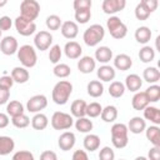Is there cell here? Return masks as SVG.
<instances>
[{
  "mask_svg": "<svg viewBox=\"0 0 160 160\" xmlns=\"http://www.w3.org/2000/svg\"><path fill=\"white\" fill-rule=\"evenodd\" d=\"M72 94V84L69 80L58 81L51 91V99L56 105H65Z\"/></svg>",
  "mask_w": 160,
  "mask_h": 160,
  "instance_id": "obj_1",
  "label": "cell"
},
{
  "mask_svg": "<svg viewBox=\"0 0 160 160\" xmlns=\"http://www.w3.org/2000/svg\"><path fill=\"white\" fill-rule=\"evenodd\" d=\"M110 134H111V144L114 145V148L116 149H124L128 142H129V130L128 126L122 122H115L111 129H110Z\"/></svg>",
  "mask_w": 160,
  "mask_h": 160,
  "instance_id": "obj_2",
  "label": "cell"
},
{
  "mask_svg": "<svg viewBox=\"0 0 160 160\" xmlns=\"http://www.w3.org/2000/svg\"><path fill=\"white\" fill-rule=\"evenodd\" d=\"M16 55H18V60L20 61V64L26 68V69H31L36 65L38 62V55H36V50L34 46L29 45V44H25V45H21L18 51H16Z\"/></svg>",
  "mask_w": 160,
  "mask_h": 160,
  "instance_id": "obj_3",
  "label": "cell"
},
{
  "mask_svg": "<svg viewBox=\"0 0 160 160\" xmlns=\"http://www.w3.org/2000/svg\"><path fill=\"white\" fill-rule=\"evenodd\" d=\"M104 36H105V29L102 25L100 24H92L90 25L82 34V40L84 42L92 48V46H96L100 44L101 40H104Z\"/></svg>",
  "mask_w": 160,
  "mask_h": 160,
  "instance_id": "obj_4",
  "label": "cell"
},
{
  "mask_svg": "<svg viewBox=\"0 0 160 160\" xmlns=\"http://www.w3.org/2000/svg\"><path fill=\"white\" fill-rule=\"evenodd\" d=\"M106 28L110 32V35L116 39V40H121L126 36L128 34V26L121 21V19L116 15H111L108 20H106Z\"/></svg>",
  "mask_w": 160,
  "mask_h": 160,
  "instance_id": "obj_5",
  "label": "cell"
},
{
  "mask_svg": "<svg viewBox=\"0 0 160 160\" xmlns=\"http://www.w3.org/2000/svg\"><path fill=\"white\" fill-rule=\"evenodd\" d=\"M51 126L55 130H68L74 125V116L64 111H55L51 116Z\"/></svg>",
  "mask_w": 160,
  "mask_h": 160,
  "instance_id": "obj_6",
  "label": "cell"
},
{
  "mask_svg": "<svg viewBox=\"0 0 160 160\" xmlns=\"http://www.w3.org/2000/svg\"><path fill=\"white\" fill-rule=\"evenodd\" d=\"M40 14V4L36 0H22L20 4V15L29 19L36 20Z\"/></svg>",
  "mask_w": 160,
  "mask_h": 160,
  "instance_id": "obj_7",
  "label": "cell"
},
{
  "mask_svg": "<svg viewBox=\"0 0 160 160\" xmlns=\"http://www.w3.org/2000/svg\"><path fill=\"white\" fill-rule=\"evenodd\" d=\"M14 26L16 29V31L21 35V36H30L32 34H35L36 31V24L32 20H29L21 15H19L15 20H14Z\"/></svg>",
  "mask_w": 160,
  "mask_h": 160,
  "instance_id": "obj_8",
  "label": "cell"
},
{
  "mask_svg": "<svg viewBox=\"0 0 160 160\" xmlns=\"http://www.w3.org/2000/svg\"><path fill=\"white\" fill-rule=\"evenodd\" d=\"M46 106H48V98L42 94H38V95L31 96L26 102V110L29 112H32V114L40 112Z\"/></svg>",
  "mask_w": 160,
  "mask_h": 160,
  "instance_id": "obj_9",
  "label": "cell"
},
{
  "mask_svg": "<svg viewBox=\"0 0 160 160\" xmlns=\"http://www.w3.org/2000/svg\"><path fill=\"white\" fill-rule=\"evenodd\" d=\"M52 44V35L46 30H40L34 36V45L38 50L45 51L49 50V48Z\"/></svg>",
  "mask_w": 160,
  "mask_h": 160,
  "instance_id": "obj_10",
  "label": "cell"
},
{
  "mask_svg": "<svg viewBox=\"0 0 160 160\" xmlns=\"http://www.w3.org/2000/svg\"><path fill=\"white\" fill-rule=\"evenodd\" d=\"M126 0H102L101 9L108 15H114L125 9Z\"/></svg>",
  "mask_w": 160,
  "mask_h": 160,
  "instance_id": "obj_11",
  "label": "cell"
},
{
  "mask_svg": "<svg viewBox=\"0 0 160 160\" xmlns=\"http://www.w3.org/2000/svg\"><path fill=\"white\" fill-rule=\"evenodd\" d=\"M19 49V44H18V40L14 38V36H4L0 41V50L4 55H14L16 54Z\"/></svg>",
  "mask_w": 160,
  "mask_h": 160,
  "instance_id": "obj_12",
  "label": "cell"
},
{
  "mask_svg": "<svg viewBox=\"0 0 160 160\" xmlns=\"http://www.w3.org/2000/svg\"><path fill=\"white\" fill-rule=\"evenodd\" d=\"M75 142H76V138H75V134L71 131H64L59 136V140H58V145H59L60 150H62V151L71 150L74 148Z\"/></svg>",
  "mask_w": 160,
  "mask_h": 160,
  "instance_id": "obj_13",
  "label": "cell"
},
{
  "mask_svg": "<svg viewBox=\"0 0 160 160\" xmlns=\"http://www.w3.org/2000/svg\"><path fill=\"white\" fill-rule=\"evenodd\" d=\"M60 31H61V35L65 38V39H69V40H72L78 36L79 34V26L75 21H71V20H68V21H64L60 26Z\"/></svg>",
  "mask_w": 160,
  "mask_h": 160,
  "instance_id": "obj_14",
  "label": "cell"
},
{
  "mask_svg": "<svg viewBox=\"0 0 160 160\" xmlns=\"http://www.w3.org/2000/svg\"><path fill=\"white\" fill-rule=\"evenodd\" d=\"M64 52L66 55L68 59H71V60H75V59H79L82 54V48L79 42L74 41V40H70L65 44L64 46Z\"/></svg>",
  "mask_w": 160,
  "mask_h": 160,
  "instance_id": "obj_15",
  "label": "cell"
},
{
  "mask_svg": "<svg viewBox=\"0 0 160 160\" xmlns=\"http://www.w3.org/2000/svg\"><path fill=\"white\" fill-rule=\"evenodd\" d=\"M79 59L80 60L78 61V69H79L80 72H82V74H90V72H92L95 70V68H96V60L92 56L86 55V56H81Z\"/></svg>",
  "mask_w": 160,
  "mask_h": 160,
  "instance_id": "obj_16",
  "label": "cell"
},
{
  "mask_svg": "<svg viewBox=\"0 0 160 160\" xmlns=\"http://www.w3.org/2000/svg\"><path fill=\"white\" fill-rule=\"evenodd\" d=\"M96 75L98 78L100 79V81H104V82H110L115 79V75H116V71H115V68L114 66H110L108 64H102L98 71H96Z\"/></svg>",
  "mask_w": 160,
  "mask_h": 160,
  "instance_id": "obj_17",
  "label": "cell"
},
{
  "mask_svg": "<svg viewBox=\"0 0 160 160\" xmlns=\"http://www.w3.org/2000/svg\"><path fill=\"white\" fill-rule=\"evenodd\" d=\"M132 66V59L128 54H118L114 58V68L120 71H126Z\"/></svg>",
  "mask_w": 160,
  "mask_h": 160,
  "instance_id": "obj_18",
  "label": "cell"
},
{
  "mask_svg": "<svg viewBox=\"0 0 160 160\" xmlns=\"http://www.w3.org/2000/svg\"><path fill=\"white\" fill-rule=\"evenodd\" d=\"M149 104L150 102H149V100L146 98L145 91H136L134 94L132 99H131V106H132L134 110H138V111L144 110Z\"/></svg>",
  "mask_w": 160,
  "mask_h": 160,
  "instance_id": "obj_19",
  "label": "cell"
},
{
  "mask_svg": "<svg viewBox=\"0 0 160 160\" xmlns=\"http://www.w3.org/2000/svg\"><path fill=\"white\" fill-rule=\"evenodd\" d=\"M126 126H128V130L130 132L138 135V134L144 132V130L146 128V121L140 116H134V118H131L129 120V124Z\"/></svg>",
  "mask_w": 160,
  "mask_h": 160,
  "instance_id": "obj_20",
  "label": "cell"
},
{
  "mask_svg": "<svg viewBox=\"0 0 160 160\" xmlns=\"http://www.w3.org/2000/svg\"><path fill=\"white\" fill-rule=\"evenodd\" d=\"M11 78L14 80V82H18V84H25L28 82L29 78H30V74H29V70L24 66H15L12 70H11Z\"/></svg>",
  "mask_w": 160,
  "mask_h": 160,
  "instance_id": "obj_21",
  "label": "cell"
},
{
  "mask_svg": "<svg viewBox=\"0 0 160 160\" xmlns=\"http://www.w3.org/2000/svg\"><path fill=\"white\" fill-rule=\"evenodd\" d=\"M125 89L132 92H136L142 86V79L138 74H130L125 78Z\"/></svg>",
  "mask_w": 160,
  "mask_h": 160,
  "instance_id": "obj_22",
  "label": "cell"
},
{
  "mask_svg": "<svg viewBox=\"0 0 160 160\" xmlns=\"http://www.w3.org/2000/svg\"><path fill=\"white\" fill-rule=\"evenodd\" d=\"M94 56V59L100 64H108L110 60H112V50L109 46H99L95 50Z\"/></svg>",
  "mask_w": 160,
  "mask_h": 160,
  "instance_id": "obj_23",
  "label": "cell"
},
{
  "mask_svg": "<svg viewBox=\"0 0 160 160\" xmlns=\"http://www.w3.org/2000/svg\"><path fill=\"white\" fill-rule=\"evenodd\" d=\"M100 138L96 135V134H90V132H88L86 134V136L84 138V140H82V145H84V149L86 150V151H90V152H92V151H95V150H98L99 148H100Z\"/></svg>",
  "mask_w": 160,
  "mask_h": 160,
  "instance_id": "obj_24",
  "label": "cell"
},
{
  "mask_svg": "<svg viewBox=\"0 0 160 160\" xmlns=\"http://www.w3.org/2000/svg\"><path fill=\"white\" fill-rule=\"evenodd\" d=\"M86 101L82 99H76L70 105V112L74 118L86 116Z\"/></svg>",
  "mask_w": 160,
  "mask_h": 160,
  "instance_id": "obj_25",
  "label": "cell"
},
{
  "mask_svg": "<svg viewBox=\"0 0 160 160\" xmlns=\"http://www.w3.org/2000/svg\"><path fill=\"white\" fill-rule=\"evenodd\" d=\"M49 125V119L45 114H42L41 111L40 112H35V115L32 116L31 119V126L34 130H38V131H41V130H45Z\"/></svg>",
  "mask_w": 160,
  "mask_h": 160,
  "instance_id": "obj_26",
  "label": "cell"
},
{
  "mask_svg": "<svg viewBox=\"0 0 160 160\" xmlns=\"http://www.w3.org/2000/svg\"><path fill=\"white\" fill-rule=\"evenodd\" d=\"M15 149V141L10 136L0 135V156L9 155Z\"/></svg>",
  "mask_w": 160,
  "mask_h": 160,
  "instance_id": "obj_27",
  "label": "cell"
},
{
  "mask_svg": "<svg viewBox=\"0 0 160 160\" xmlns=\"http://www.w3.org/2000/svg\"><path fill=\"white\" fill-rule=\"evenodd\" d=\"M86 91H88V95L91 98H95V99L100 98L104 94V85L100 80H91L88 82Z\"/></svg>",
  "mask_w": 160,
  "mask_h": 160,
  "instance_id": "obj_28",
  "label": "cell"
},
{
  "mask_svg": "<svg viewBox=\"0 0 160 160\" xmlns=\"http://www.w3.org/2000/svg\"><path fill=\"white\" fill-rule=\"evenodd\" d=\"M135 40L139 42V44H142V45H146L151 36H152V32L150 30V28L148 26H139L136 30H135Z\"/></svg>",
  "mask_w": 160,
  "mask_h": 160,
  "instance_id": "obj_29",
  "label": "cell"
},
{
  "mask_svg": "<svg viewBox=\"0 0 160 160\" xmlns=\"http://www.w3.org/2000/svg\"><path fill=\"white\" fill-rule=\"evenodd\" d=\"M142 111H144V119L145 120H149L154 125H159L160 124V110L156 106H151L149 104Z\"/></svg>",
  "mask_w": 160,
  "mask_h": 160,
  "instance_id": "obj_30",
  "label": "cell"
},
{
  "mask_svg": "<svg viewBox=\"0 0 160 160\" xmlns=\"http://www.w3.org/2000/svg\"><path fill=\"white\" fill-rule=\"evenodd\" d=\"M74 125H75V129H76L79 132H82V134L90 132V131L92 130V126H94L92 121H91L89 118H86V116L76 118Z\"/></svg>",
  "mask_w": 160,
  "mask_h": 160,
  "instance_id": "obj_31",
  "label": "cell"
},
{
  "mask_svg": "<svg viewBox=\"0 0 160 160\" xmlns=\"http://www.w3.org/2000/svg\"><path fill=\"white\" fill-rule=\"evenodd\" d=\"M145 135L146 139L155 146H160V129L158 125H150L149 128H145Z\"/></svg>",
  "mask_w": 160,
  "mask_h": 160,
  "instance_id": "obj_32",
  "label": "cell"
},
{
  "mask_svg": "<svg viewBox=\"0 0 160 160\" xmlns=\"http://www.w3.org/2000/svg\"><path fill=\"white\" fill-rule=\"evenodd\" d=\"M142 80L149 84H156L160 80V71L155 66H149L142 71Z\"/></svg>",
  "mask_w": 160,
  "mask_h": 160,
  "instance_id": "obj_33",
  "label": "cell"
},
{
  "mask_svg": "<svg viewBox=\"0 0 160 160\" xmlns=\"http://www.w3.org/2000/svg\"><path fill=\"white\" fill-rule=\"evenodd\" d=\"M101 120L104 122H114L118 119V109L114 105H108L101 110Z\"/></svg>",
  "mask_w": 160,
  "mask_h": 160,
  "instance_id": "obj_34",
  "label": "cell"
},
{
  "mask_svg": "<svg viewBox=\"0 0 160 160\" xmlns=\"http://www.w3.org/2000/svg\"><path fill=\"white\" fill-rule=\"evenodd\" d=\"M24 105L18 100H11L10 102H6V114L10 118L24 114Z\"/></svg>",
  "mask_w": 160,
  "mask_h": 160,
  "instance_id": "obj_35",
  "label": "cell"
},
{
  "mask_svg": "<svg viewBox=\"0 0 160 160\" xmlns=\"http://www.w3.org/2000/svg\"><path fill=\"white\" fill-rule=\"evenodd\" d=\"M139 59L141 60V62H145V64L151 62L155 59V49L149 45H144L139 50Z\"/></svg>",
  "mask_w": 160,
  "mask_h": 160,
  "instance_id": "obj_36",
  "label": "cell"
},
{
  "mask_svg": "<svg viewBox=\"0 0 160 160\" xmlns=\"http://www.w3.org/2000/svg\"><path fill=\"white\" fill-rule=\"evenodd\" d=\"M125 90L126 89H125L124 82H121V81H111L108 91H109L110 96L118 99V98H121L125 94Z\"/></svg>",
  "mask_w": 160,
  "mask_h": 160,
  "instance_id": "obj_37",
  "label": "cell"
},
{
  "mask_svg": "<svg viewBox=\"0 0 160 160\" xmlns=\"http://www.w3.org/2000/svg\"><path fill=\"white\" fill-rule=\"evenodd\" d=\"M52 72H54V75L56 76V78H59V79H65V78H68L70 74H71V68L68 65V64H62V62H58V64H55V66H54V69H52Z\"/></svg>",
  "mask_w": 160,
  "mask_h": 160,
  "instance_id": "obj_38",
  "label": "cell"
},
{
  "mask_svg": "<svg viewBox=\"0 0 160 160\" xmlns=\"http://www.w3.org/2000/svg\"><path fill=\"white\" fill-rule=\"evenodd\" d=\"M75 18V22L76 24H86L89 22V20L91 19V9H80V10H75L74 14Z\"/></svg>",
  "mask_w": 160,
  "mask_h": 160,
  "instance_id": "obj_39",
  "label": "cell"
},
{
  "mask_svg": "<svg viewBox=\"0 0 160 160\" xmlns=\"http://www.w3.org/2000/svg\"><path fill=\"white\" fill-rule=\"evenodd\" d=\"M145 94L149 102H158L160 100V86L158 84H151L145 90Z\"/></svg>",
  "mask_w": 160,
  "mask_h": 160,
  "instance_id": "obj_40",
  "label": "cell"
},
{
  "mask_svg": "<svg viewBox=\"0 0 160 160\" xmlns=\"http://www.w3.org/2000/svg\"><path fill=\"white\" fill-rule=\"evenodd\" d=\"M11 124L18 129H25V128H28L30 125V119H29L28 115L20 114L18 116H12L11 118Z\"/></svg>",
  "mask_w": 160,
  "mask_h": 160,
  "instance_id": "obj_41",
  "label": "cell"
},
{
  "mask_svg": "<svg viewBox=\"0 0 160 160\" xmlns=\"http://www.w3.org/2000/svg\"><path fill=\"white\" fill-rule=\"evenodd\" d=\"M45 24H46V28H48L49 30L55 31V30H59V29H60L62 21H61V18H60L59 15L52 14V15H49V16L46 18Z\"/></svg>",
  "mask_w": 160,
  "mask_h": 160,
  "instance_id": "obj_42",
  "label": "cell"
},
{
  "mask_svg": "<svg viewBox=\"0 0 160 160\" xmlns=\"http://www.w3.org/2000/svg\"><path fill=\"white\" fill-rule=\"evenodd\" d=\"M49 49H50V50H49V60H50V62L58 64V62L60 61L61 56H62V49H61L60 45H58V44L50 46Z\"/></svg>",
  "mask_w": 160,
  "mask_h": 160,
  "instance_id": "obj_43",
  "label": "cell"
},
{
  "mask_svg": "<svg viewBox=\"0 0 160 160\" xmlns=\"http://www.w3.org/2000/svg\"><path fill=\"white\" fill-rule=\"evenodd\" d=\"M101 110H102V106L99 102H96V101L90 102V104L86 105V115L89 118H98V116H100Z\"/></svg>",
  "mask_w": 160,
  "mask_h": 160,
  "instance_id": "obj_44",
  "label": "cell"
},
{
  "mask_svg": "<svg viewBox=\"0 0 160 160\" xmlns=\"http://www.w3.org/2000/svg\"><path fill=\"white\" fill-rule=\"evenodd\" d=\"M134 14H135V18L140 21H144V20H148L149 16H150V12L148 11V9L141 4L139 2L136 6H135V10H134Z\"/></svg>",
  "mask_w": 160,
  "mask_h": 160,
  "instance_id": "obj_45",
  "label": "cell"
},
{
  "mask_svg": "<svg viewBox=\"0 0 160 160\" xmlns=\"http://www.w3.org/2000/svg\"><path fill=\"white\" fill-rule=\"evenodd\" d=\"M99 159L100 160H114L115 152L110 146H104L99 152Z\"/></svg>",
  "mask_w": 160,
  "mask_h": 160,
  "instance_id": "obj_46",
  "label": "cell"
},
{
  "mask_svg": "<svg viewBox=\"0 0 160 160\" xmlns=\"http://www.w3.org/2000/svg\"><path fill=\"white\" fill-rule=\"evenodd\" d=\"M35 156L29 150H20L12 155V160H34Z\"/></svg>",
  "mask_w": 160,
  "mask_h": 160,
  "instance_id": "obj_47",
  "label": "cell"
},
{
  "mask_svg": "<svg viewBox=\"0 0 160 160\" xmlns=\"http://www.w3.org/2000/svg\"><path fill=\"white\" fill-rule=\"evenodd\" d=\"M14 85V80L11 78V75H2L0 78V88L1 89H6V90H10Z\"/></svg>",
  "mask_w": 160,
  "mask_h": 160,
  "instance_id": "obj_48",
  "label": "cell"
},
{
  "mask_svg": "<svg viewBox=\"0 0 160 160\" xmlns=\"http://www.w3.org/2000/svg\"><path fill=\"white\" fill-rule=\"evenodd\" d=\"M72 6H74V10L91 9V6H92V1H91V0H74Z\"/></svg>",
  "mask_w": 160,
  "mask_h": 160,
  "instance_id": "obj_49",
  "label": "cell"
},
{
  "mask_svg": "<svg viewBox=\"0 0 160 160\" xmlns=\"http://www.w3.org/2000/svg\"><path fill=\"white\" fill-rule=\"evenodd\" d=\"M11 26H12V20L10 19V16L4 15L0 18V30L1 31H8L11 29Z\"/></svg>",
  "mask_w": 160,
  "mask_h": 160,
  "instance_id": "obj_50",
  "label": "cell"
},
{
  "mask_svg": "<svg viewBox=\"0 0 160 160\" xmlns=\"http://www.w3.org/2000/svg\"><path fill=\"white\" fill-rule=\"evenodd\" d=\"M140 2L148 9V11L150 14L154 12L158 9V6H159V0H141Z\"/></svg>",
  "mask_w": 160,
  "mask_h": 160,
  "instance_id": "obj_51",
  "label": "cell"
},
{
  "mask_svg": "<svg viewBox=\"0 0 160 160\" xmlns=\"http://www.w3.org/2000/svg\"><path fill=\"white\" fill-rule=\"evenodd\" d=\"M72 160H88V152H86V150H75L74 151V154H72Z\"/></svg>",
  "mask_w": 160,
  "mask_h": 160,
  "instance_id": "obj_52",
  "label": "cell"
},
{
  "mask_svg": "<svg viewBox=\"0 0 160 160\" xmlns=\"http://www.w3.org/2000/svg\"><path fill=\"white\" fill-rule=\"evenodd\" d=\"M149 158L151 160H159L160 159V146L152 145V148L149 150Z\"/></svg>",
  "mask_w": 160,
  "mask_h": 160,
  "instance_id": "obj_53",
  "label": "cell"
},
{
  "mask_svg": "<svg viewBox=\"0 0 160 160\" xmlns=\"http://www.w3.org/2000/svg\"><path fill=\"white\" fill-rule=\"evenodd\" d=\"M40 159L41 160H56L58 159V155L54 151H51V150H45V151L41 152Z\"/></svg>",
  "mask_w": 160,
  "mask_h": 160,
  "instance_id": "obj_54",
  "label": "cell"
},
{
  "mask_svg": "<svg viewBox=\"0 0 160 160\" xmlns=\"http://www.w3.org/2000/svg\"><path fill=\"white\" fill-rule=\"evenodd\" d=\"M9 99H10V90L0 88V105L6 104L9 101Z\"/></svg>",
  "mask_w": 160,
  "mask_h": 160,
  "instance_id": "obj_55",
  "label": "cell"
},
{
  "mask_svg": "<svg viewBox=\"0 0 160 160\" xmlns=\"http://www.w3.org/2000/svg\"><path fill=\"white\" fill-rule=\"evenodd\" d=\"M10 122V119H9V115L5 114V112H0V129H4L9 125Z\"/></svg>",
  "mask_w": 160,
  "mask_h": 160,
  "instance_id": "obj_56",
  "label": "cell"
},
{
  "mask_svg": "<svg viewBox=\"0 0 160 160\" xmlns=\"http://www.w3.org/2000/svg\"><path fill=\"white\" fill-rule=\"evenodd\" d=\"M8 4V0H0V8H4Z\"/></svg>",
  "mask_w": 160,
  "mask_h": 160,
  "instance_id": "obj_57",
  "label": "cell"
},
{
  "mask_svg": "<svg viewBox=\"0 0 160 160\" xmlns=\"http://www.w3.org/2000/svg\"><path fill=\"white\" fill-rule=\"evenodd\" d=\"M1 35H2V31L0 30V39H1Z\"/></svg>",
  "mask_w": 160,
  "mask_h": 160,
  "instance_id": "obj_58",
  "label": "cell"
}]
</instances>
